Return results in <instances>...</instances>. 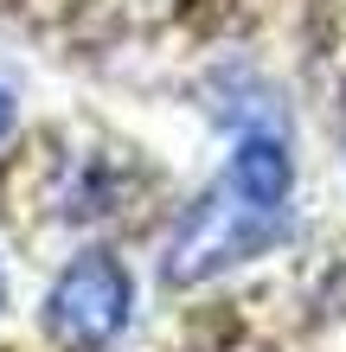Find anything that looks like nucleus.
<instances>
[{
	"instance_id": "nucleus-4",
	"label": "nucleus",
	"mask_w": 346,
	"mask_h": 352,
	"mask_svg": "<svg viewBox=\"0 0 346 352\" xmlns=\"http://www.w3.org/2000/svg\"><path fill=\"white\" fill-rule=\"evenodd\" d=\"M0 307H7V269H0Z\"/></svg>"
},
{
	"instance_id": "nucleus-1",
	"label": "nucleus",
	"mask_w": 346,
	"mask_h": 352,
	"mask_svg": "<svg viewBox=\"0 0 346 352\" xmlns=\"http://www.w3.org/2000/svg\"><path fill=\"white\" fill-rule=\"evenodd\" d=\"M289 192H295V160H289V141L276 129H244L237 135V154L225 160L206 192L186 205L180 231L167 243V263L160 276L173 288H199L225 269L263 256L270 243H282L289 231Z\"/></svg>"
},
{
	"instance_id": "nucleus-3",
	"label": "nucleus",
	"mask_w": 346,
	"mask_h": 352,
	"mask_svg": "<svg viewBox=\"0 0 346 352\" xmlns=\"http://www.w3.org/2000/svg\"><path fill=\"white\" fill-rule=\"evenodd\" d=\"M7 129H13V90L0 84V141H7Z\"/></svg>"
},
{
	"instance_id": "nucleus-2",
	"label": "nucleus",
	"mask_w": 346,
	"mask_h": 352,
	"mask_svg": "<svg viewBox=\"0 0 346 352\" xmlns=\"http://www.w3.org/2000/svg\"><path fill=\"white\" fill-rule=\"evenodd\" d=\"M135 314V282L109 250H84L45 295V333L65 352H103Z\"/></svg>"
}]
</instances>
